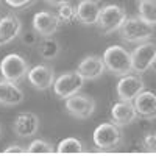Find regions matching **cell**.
I'll return each instance as SVG.
<instances>
[{"instance_id":"obj_1","label":"cell","mask_w":156,"mask_h":156,"mask_svg":"<svg viewBox=\"0 0 156 156\" xmlns=\"http://www.w3.org/2000/svg\"><path fill=\"white\" fill-rule=\"evenodd\" d=\"M106 70L117 76H123L126 73L133 72V61H131V51H128L122 45H111L103 53Z\"/></svg>"},{"instance_id":"obj_2","label":"cell","mask_w":156,"mask_h":156,"mask_svg":"<svg viewBox=\"0 0 156 156\" xmlns=\"http://www.w3.org/2000/svg\"><path fill=\"white\" fill-rule=\"evenodd\" d=\"M119 33L125 42L140 44V42L148 41L153 36L154 30L151 23L145 22L144 19H140L137 16V17H126L125 22L122 23V27L119 28Z\"/></svg>"},{"instance_id":"obj_3","label":"cell","mask_w":156,"mask_h":156,"mask_svg":"<svg viewBox=\"0 0 156 156\" xmlns=\"http://www.w3.org/2000/svg\"><path fill=\"white\" fill-rule=\"evenodd\" d=\"M94 144L98 150H115L123 144V133L114 122L101 123L94 131Z\"/></svg>"},{"instance_id":"obj_4","label":"cell","mask_w":156,"mask_h":156,"mask_svg":"<svg viewBox=\"0 0 156 156\" xmlns=\"http://www.w3.org/2000/svg\"><path fill=\"white\" fill-rule=\"evenodd\" d=\"M28 72H30L28 61L17 53L6 55L2 59V62H0V73H2V76L8 81L20 83L22 80L27 78Z\"/></svg>"},{"instance_id":"obj_5","label":"cell","mask_w":156,"mask_h":156,"mask_svg":"<svg viewBox=\"0 0 156 156\" xmlns=\"http://www.w3.org/2000/svg\"><path fill=\"white\" fill-rule=\"evenodd\" d=\"M126 11L123 6L120 5H106L103 6L100 11V16L97 20V25L101 33L105 34H111L114 31H119V28L122 27V23L126 19Z\"/></svg>"},{"instance_id":"obj_6","label":"cell","mask_w":156,"mask_h":156,"mask_svg":"<svg viewBox=\"0 0 156 156\" xmlns=\"http://www.w3.org/2000/svg\"><path fill=\"white\" fill-rule=\"evenodd\" d=\"M131 61H133V72L144 73L153 67L156 61V41H145L140 42L131 51Z\"/></svg>"},{"instance_id":"obj_7","label":"cell","mask_w":156,"mask_h":156,"mask_svg":"<svg viewBox=\"0 0 156 156\" xmlns=\"http://www.w3.org/2000/svg\"><path fill=\"white\" fill-rule=\"evenodd\" d=\"M84 84V78L78 72H66L59 75L53 83V92L59 98H69L70 95L76 94Z\"/></svg>"},{"instance_id":"obj_8","label":"cell","mask_w":156,"mask_h":156,"mask_svg":"<svg viewBox=\"0 0 156 156\" xmlns=\"http://www.w3.org/2000/svg\"><path fill=\"white\" fill-rule=\"evenodd\" d=\"M66 109L75 119H89L95 111V100L84 94H73L66 98Z\"/></svg>"},{"instance_id":"obj_9","label":"cell","mask_w":156,"mask_h":156,"mask_svg":"<svg viewBox=\"0 0 156 156\" xmlns=\"http://www.w3.org/2000/svg\"><path fill=\"white\" fill-rule=\"evenodd\" d=\"M144 89H145L144 80H142L139 75H133V73L123 75L119 80V83H117V87H115L119 98L125 100V101H133Z\"/></svg>"},{"instance_id":"obj_10","label":"cell","mask_w":156,"mask_h":156,"mask_svg":"<svg viewBox=\"0 0 156 156\" xmlns=\"http://www.w3.org/2000/svg\"><path fill=\"white\" fill-rule=\"evenodd\" d=\"M59 25H61L59 17L50 11H39L33 17V30L41 37L53 36L59 30Z\"/></svg>"},{"instance_id":"obj_11","label":"cell","mask_w":156,"mask_h":156,"mask_svg":"<svg viewBox=\"0 0 156 156\" xmlns=\"http://www.w3.org/2000/svg\"><path fill=\"white\" fill-rule=\"evenodd\" d=\"M27 78L34 89L45 90V89L53 86V83L56 80V75H55V70L50 66H47V64H37V66L30 69Z\"/></svg>"},{"instance_id":"obj_12","label":"cell","mask_w":156,"mask_h":156,"mask_svg":"<svg viewBox=\"0 0 156 156\" xmlns=\"http://www.w3.org/2000/svg\"><path fill=\"white\" fill-rule=\"evenodd\" d=\"M12 131L19 137H31L39 131V117L34 112H20L12 123Z\"/></svg>"},{"instance_id":"obj_13","label":"cell","mask_w":156,"mask_h":156,"mask_svg":"<svg viewBox=\"0 0 156 156\" xmlns=\"http://www.w3.org/2000/svg\"><path fill=\"white\" fill-rule=\"evenodd\" d=\"M134 109L137 112V117L147 120L156 119V94L151 90H142V92L133 100Z\"/></svg>"},{"instance_id":"obj_14","label":"cell","mask_w":156,"mask_h":156,"mask_svg":"<svg viewBox=\"0 0 156 156\" xmlns=\"http://www.w3.org/2000/svg\"><path fill=\"white\" fill-rule=\"evenodd\" d=\"M78 73H80L84 80H97L103 73L106 72V66L103 56H95L90 55L81 59V62L78 64Z\"/></svg>"},{"instance_id":"obj_15","label":"cell","mask_w":156,"mask_h":156,"mask_svg":"<svg viewBox=\"0 0 156 156\" xmlns=\"http://www.w3.org/2000/svg\"><path fill=\"white\" fill-rule=\"evenodd\" d=\"M22 33V22L14 14H6L0 17V45L12 42Z\"/></svg>"},{"instance_id":"obj_16","label":"cell","mask_w":156,"mask_h":156,"mask_svg":"<svg viewBox=\"0 0 156 156\" xmlns=\"http://www.w3.org/2000/svg\"><path fill=\"white\" fill-rule=\"evenodd\" d=\"M111 119L119 126H125V125L133 123L137 119V112L134 109L133 101L120 100V101L114 103L112 108H111Z\"/></svg>"},{"instance_id":"obj_17","label":"cell","mask_w":156,"mask_h":156,"mask_svg":"<svg viewBox=\"0 0 156 156\" xmlns=\"http://www.w3.org/2000/svg\"><path fill=\"white\" fill-rule=\"evenodd\" d=\"M23 90L17 86V83H12L8 80H0V105L3 106H16L23 101Z\"/></svg>"},{"instance_id":"obj_18","label":"cell","mask_w":156,"mask_h":156,"mask_svg":"<svg viewBox=\"0 0 156 156\" xmlns=\"http://www.w3.org/2000/svg\"><path fill=\"white\" fill-rule=\"evenodd\" d=\"M101 6L97 0H81L76 6L78 20L84 25H95L100 16Z\"/></svg>"},{"instance_id":"obj_19","label":"cell","mask_w":156,"mask_h":156,"mask_svg":"<svg viewBox=\"0 0 156 156\" xmlns=\"http://www.w3.org/2000/svg\"><path fill=\"white\" fill-rule=\"evenodd\" d=\"M37 51H39V55H41V58L53 59L59 53V44H58L56 39H53L51 36L44 37L42 41H39V44H37Z\"/></svg>"},{"instance_id":"obj_20","label":"cell","mask_w":156,"mask_h":156,"mask_svg":"<svg viewBox=\"0 0 156 156\" xmlns=\"http://www.w3.org/2000/svg\"><path fill=\"white\" fill-rule=\"evenodd\" d=\"M137 12L140 19L154 25L156 23V0H139Z\"/></svg>"},{"instance_id":"obj_21","label":"cell","mask_w":156,"mask_h":156,"mask_svg":"<svg viewBox=\"0 0 156 156\" xmlns=\"http://www.w3.org/2000/svg\"><path fill=\"white\" fill-rule=\"evenodd\" d=\"M56 151L61 154H76L83 151V144L76 137H66L58 144Z\"/></svg>"},{"instance_id":"obj_22","label":"cell","mask_w":156,"mask_h":156,"mask_svg":"<svg viewBox=\"0 0 156 156\" xmlns=\"http://www.w3.org/2000/svg\"><path fill=\"white\" fill-rule=\"evenodd\" d=\"M56 16L59 17L61 23H75L78 20V16H76V8L73 5H70L69 2L66 3H62L58 6V12H56Z\"/></svg>"},{"instance_id":"obj_23","label":"cell","mask_w":156,"mask_h":156,"mask_svg":"<svg viewBox=\"0 0 156 156\" xmlns=\"http://www.w3.org/2000/svg\"><path fill=\"white\" fill-rule=\"evenodd\" d=\"M28 153L31 154H51V153H55L56 150L53 148V145L50 144V142L44 140V139H36L33 140L31 144L27 147Z\"/></svg>"},{"instance_id":"obj_24","label":"cell","mask_w":156,"mask_h":156,"mask_svg":"<svg viewBox=\"0 0 156 156\" xmlns=\"http://www.w3.org/2000/svg\"><path fill=\"white\" fill-rule=\"evenodd\" d=\"M142 145L150 153H156V133H147L142 139Z\"/></svg>"},{"instance_id":"obj_25","label":"cell","mask_w":156,"mask_h":156,"mask_svg":"<svg viewBox=\"0 0 156 156\" xmlns=\"http://www.w3.org/2000/svg\"><path fill=\"white\" fill-rule=\"evenodd\" d=\"M39 36L34 30L33 31H25L23 34H20V39H22V42L25 45H37L39 44Z\"/></svg>"},{"instance_id":"obj_26","label":"cell","mask_w":156,"mask_h":156,"mask_svg":"<svg viewBox=\"0 0 156 156\" xmlns=\"http://www.w3.org/2000/svg\"><path fill=\"white\" fill-rule=\"evenodd\" d=\"M36 0H5V3L9 5L11 8H16V9H22V8H27L30 5H33Z\"/></svg>"},{"instance_id":"obj_27","label":"cell","mask_w":156,"mask_h":156,"mask_svg":"<svg viewBox=\"0 0 156 156\" xmlns=\"http://www.w3.org/2000/svg\"><path fill=\"white\" fill-rule=\"evenodd\" d=\"M5 154H25V153H28L27 148H23L22 145H9L8 148L3 150Z\"/></svg>"},{"instance_id":"obj_28","label":"cell","mask_w":156,"mask_h":156,"mask_svg":"<svg viewBox=\"0 0 156 156\" xmlns=\"http://www.w3.org/2000/svg\"><path fill=\"white\" fill-rule=\"evenodd\" d=\"M45 2H47L48 5H51V6H59V5H62V3L69 2V0H45Z\"/></svg>"},{"instance_id":"obj_29","label":"cell","mask_w":156,"mask_h":156,"mask_svg":"<svg viewBox=\"0 0 156 156\" xmlns=\"http://www.w3.org/2000/svg\"><path fill=\"white\" fill-rule=\"evenodd\" d=\"M151 69H153V70L156 72V61H154V64H153V67H151Z\"/></svg>"},{"instance_id":"obj_30","label":"cell","mask_w":156,"mask_h":156,"mask_svg":"<svg viewBox=\"0 0 156 156\" xmlns=\"http://www.w3.org/2000/svg\"><path fill=\"white\" fill-rule=\"evenodd\" d=\"M0 136H2V126H0Z\"/></svg>"},{"instance_id":"obj_31","label":"cell","mask_w":156,"mask_h":156,"mask_svg":"<svg viewBox=\"0 0 156 156\" xmlns=\"http://www.w3.org/2000/svg\"><path fill=\"white\" fill-rule=\"evenodd\" d=\"M0 47H2V45H0Z\"/></svg>"}]
</instances>
